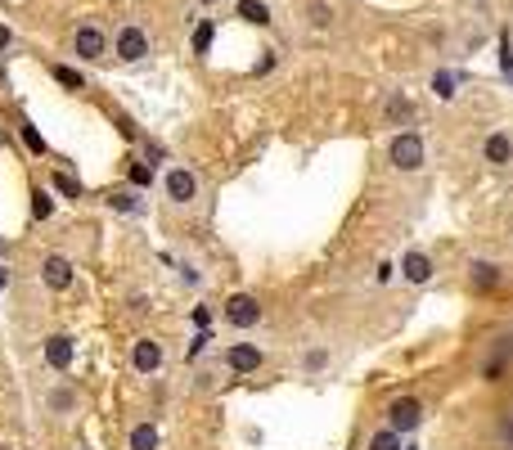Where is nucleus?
Here are the masks:
<instances>
[{
    "mask_svg": "<svg viewBox=\"0 0 513 450\" xmlns=\"http://www.w3.org/2000/svg\"><path fill=\"white\" fill-rule=\"evenodd\" d=\"M491 446H495V450H513V410H500V414H495Z\"/></svg>",
    "mask_w": 513,
    "mask_h": 450,
    "instance_id": "17",
    "label": "nucleus"
},
{
    "mask_svg": "<svg viewBox=\"0 0 513 450\" xmlns=\"http://www.w3.org/2000/svg\"><path fill=\"white\" fill-rule=\"evenodd\" d=\"M10 50H14V32L0 23V54H10Z\"/></svg>",
    "mask_w": 513,
    "mask_h": 450,
    "instance_id": "33",
    "label": "nucleus"
},
{
    "mask_svg": "<svg viewBox=\"0 0 513 450\" xmlns=\"http://www.w3.org/2000/svg\"><path fill=\"white\" fill-rule=\"evenodd\" d=\"M307 23L311 28H333V5H329V0H311V5H307Z\"/></svg>",
    "mask_w": 513,
    "mask_h": 450,
    "instance_id": "21",
    "label": "nucleus"
},
{
    "mask_svg": "<svg viewBox=\"0 0 513 450\" xmlns=\"http://www.w3.org/2000/svg\"><path fill=\"white\" fill-rule=\"evenodd\" d=\"M113 54H117L122 63H144V59L154 54V36H149V28H144V23H122L117 36H113Z\"/></svg>",
    "mask_w": 513,
    "mask_h": 450,
    "instance_id": "3",
    "label": "nucleus"
},
{
    "mask_svg": "<svg viewBox=\"0 0 513 450\" xmlns=\"http://www.w3.org/2000/svg\"><path fill=\"white\" fill-rule=\"evenodd\" d=\"M325 360H329L325 351H307V356H302V365H307V369H325Z\"/></svg>",
    "mask_w": 513,
    "mask_h": 450,
    "instance_id": "32",
    "label": "nucleus"
},
{
    "mask_svg": "<svg viewBox=\"0 0 513 450\" xmlns=\"http://www.w3.org/2000/svg\"><path fill=\"white\" fill-rule=\"evenodd\" d=\"M72 406H77V397H72L68 388H54V392H50V410H59V414H72Z\"/></svg>",
    "mask_w": 513,
    "mask_h": 450,
    "instance_id": "27",
    "label": "nucleus"
},
{
    "mask_svg": "<svg viewBox=\"0 0 513 450\" xmlns=\"http://www.w3.org/2000/svg\"><path fill=\"white\" fill-rule=\"evenodd\" d=\"M397 266H401V279H405L410 288H423V284H432V279H437V257H432V253H423V248H410Z\"/></svg>",
    "mask_w": 513,
    "mask_h": 450,
    "instance_id": "10",
    "label": "nucleus"
},
{
    "mask_svg": "<svg viewBox=\"0 0 513 450\" xmlns=\"http://www.w3.org/2000/svg\"><path fill=\"white\" fill-rule=\"evenodd\" d=\"M0 82H5V68H0Z\"/></svg>",
    "mask_w": 513,
    "mask_h": 450,
    "instance_id": "37",
    "label": "nucleus"
},
{
    "mask_svg": "<svg viewBox=\"0 0 513 450\" xmlns=\"http://www.w3.org/2000/svg\"><path fill=\"white\" fill-rule=\"evenodd\" d=\"M104 203H108L113 212H122V216H135V212L144 207V203H140V194H131V189H113Z\"/></svg>",
    "mask_w": 513,
    "mask_h": 450,
    "instance_id": "19",
    "label": "nucleus"
},
{
    "mask_svg": "<svg viewBox=\"0 0 513 450\" xmlns=\"http://www.w3.org/2000/svg\"><path fill=\"white\" fill-rule=\"evenodd\" d=\"M194 325H198V329H207V325H212V311H207V307H198V311H194Z\"/></svg>",
    "mask_w": 513,
    "mask_h": 450,
    "instance_id": "34",
    "label": "nucleus"
},
{
    "mask_svg": "<svg viewBox=\"0 0 513 450\" xmlns=\"http://www.w3.org/2000/svg\"><path fill=\"white\" fill-rule=\"evenodd\" d=\"M198 194H203V181H198L194 167H167L163 172V198L172 207H194Z\"/></svg>",
    "mask_w": 513,
    "mask_h": 450,
    "instance_id": "2",
    "label": "nucleus"
},
{
    "mask_svg": "<svg viewBox=\"0 0 513 450\" xmlns=\"http://www.w3.org/2000/svg\"><path fill=\"white\" fill-rule=\"evenodd\" d=\"M0 450H5V446H0Z\"/></svg>",
    "mask_w": 513,
    "mask_h": 450,
    "instance_id": "38",
    "label": "nucleus"
},
{
    "mask_svg": "<svg viewBox=\"0 0 513 450\" xmlns=\"http://www.w3.org/2000/svg\"><path fill=\"white\" fill-rule=\"evenodd\" d=\"M477 154H482V163L491 167V172H509L513 167V135L509 131H486L482 135V144H477Z\"/></svg>",
    "mask_w": 513,
    "mask_h": 450,
    "instance_id": "6",
    "label": "nucleus"
},
{
    "mask_svg": "<svg viewBox=\"0 0 513 450\" xmlns=\"http://www.w3.org/2000/svg\"><path fill=\"white\" fill-rule=\"evenodd\" d=\"M72 54L86 59V63L108 59V36H104V28H100V23H82L77 32H72Z\"/></svg>",
    "mask_w": 513,
    "mask_h": 450,
    "instance_id": "7",
    "label": "nucleus"
},
{
    "mask_svg": "<svg viewBox=\"0 0 513 450\" xmlns=\"http://www.w3.org/2000/svg\"><path fill=\"white\" fill-rule=\"evenodd\" d=\"M54 216V194L45 185H32V221H50Z\"/></svg>",
    "mask_w": 513,
    "mask_h": 450,
    "instance_id": "18",
    "label": "nucleus"
},
{
    "mask_svg": "<svg viewBox=\"0 0 513 450\" xmlns=\"http://www.w3.org/2000/svg\"><path fill=\"white\" fill-rule=\"evenodd\" d=\"M126 450H163V432H158V423H135L131 428V437H126Z\"/></svg>",
    "mask_w": 513,
    "mask_h": 450,
    "instance_id": "15",
    "label": "nucleus"
},
{
    "mask_svg": "<svg viewBox=\"0 0 513 450\" xmlns=\"http://www.w3.org/2000/svg\"><path fill=\"white\" fill-rule=\"evenodd\" d=\"M167 365V351L158 338H135L131 342V369L140 374V379H149V374H158Z\"/></svg>",
    "mask_w": 513,
    "mask_h": 450,
    "instance_id": "9",
    "label": "nucleus"
},
{
    "mask_svg": "<svg viewBox=\"0 0 513 450\" xmlns=\"http://www.w3.org/2000/svg\"><path fill=\"white\" fill-rule=\"evenodd\" d=\"M50 77L59 86H68V91H86V77H82V72H72L68 63H50Z\"/></svg>",
    "mask_w": 513,
    "mask_h": 450,
    "instance_id": "20",
    "label": "nucleus"
},
{
    "mask_svg": "<svg viewBox=\"0 0 513 450\" xmlns=\"http://www.w3.org/2000/svg\"><path fill=\"white\" fill-rule=\"evenodd\" d=\"M54 189H63L68 198H82V185H77V181H68V176H54Z\"/></svg>",
    "mask_w": 513,
    "mask_h": 450,
    "instance_id": "31",
    "label": "nucleus"
},
{
    "mask_svg": "<svg viewBox=\"0 0 513 450\" xmlns=\"http://www.w3.org/2000/svg\"><path fill=\"white\" fill-rule=\"evenodd\" d=\"M388 167L397 172V176H419L423 167H428V140L419 135V131H397L392 140H388Z\"/></svg>",
    "mask_w": 513,
    "mask_h": 450,
    "instance_id": "1",
    "label": "nucleus"
},
{
    "mask_svg": "<svg viewBox=\"0 0 513 450\" xmlns=\"http://www.w3.org/2000/svg\"><path fill=\"white\" fill-rule=\"evenodd\" d=\"M207 50H212V19H203L194 28V54H207Z\"/></svg>",
    "mask_w": 513,
    "mask_h": 450,
    "instance_id": "28",
    "label": "nucleus"
},
{
    "mask_svg": "<svg viewBox=\"0 0 513 450\" xmlns=\"http://www.w3.org/2000/svg\"><path fill=\"white\" fill-rule=\"evenodd\" d=\"M72 279H77V266H72L63 253H50V257L41 261V284H45L50 293H63V288H72Z\"/></svg>",
    "mask_w": 513,
    "mask_h": 450,
    "instance_id": "11",
    "label": "nucleus"
},
{
    "mask_svg": "<svg viewBox=\"0 0 513 450\" xmlns=\"http://www.w3.org/2000/svg\"><path fill=\"white\" fill-rule=\"evenodd\" d=\"M221 316H226L230 329H257L266 311H261V297L257 293H230V302L221 307Z\"/></svg>",
    "mask_w": 513,
    "mask_h": 450,
    "instance_id": "5",
    "label": "nucleus"
},
{
    "mask_svg": "<svg viewBox=\"0 0 513 450\" xmlns=\"http://www.w3.org/2000/svg\"><path fill=\"white\" fill-rule=\"evenodd\" d=\"M401 441H405V437H401L397 428H388V423H383V428L370 437V446H365V450H401Z\"/></svg>",
    "mask_w": 513,
    "mask_h": 450,
    "instance_id": "22",
    "label": "nucleus"
},
{
    "mask_svg": "<svg viewBox=\"0 0 513 450\" xmlns=\"http://www.w3.org/2000/svg\"><path fill=\"white\" fill-rule=\"evenodd\" d=\"M509 374H513V360H509V356L486 351V356H482V365H477V383L495 388V383H509Z\"/></svg>",
    "mask_w": 513,
    "mask_h": 450,
    "instance_id": "14",
    "label": "nucleus"
},
{
    "mask_svg": "<svg viewBox=\"0 0 513 450\" xmlns=\"http://www.w3.org/2000/svg\"><path fill=\"white\" fill-rule=\"evenodd\" d=\"M113 126H117V131H122V140H135V144H140V140H144V135H140V126H135V122H131V117H122V113H117V117H113Z\"/></svg>",
    "mask_w": 513,
    "mask_h": 450,
    "instance_id": "30",
    "label": "nucleus"
},
{
    "mask_svg": "<svg viewBox=\"0 0 513 450\" xmlns=\"http://www.w3.org/2000/svg\"><path fill=\"white\" fill-rule=\"evenodd\" d=\"M432 91L442 95V100H455V72H437V77H432Z\"/></svg>",
    "mask_w": 513,
    "mask_h": 450,
    "instance_id": "29",
    "label": "nucleus"
},
{
    "mask_svg": "<svg viewBox=\"0 0 513 450\" xmlns=\"http://www.w3.org/2000/svg\"><path fill=\"white\" fill-rule=\"evenodd\" d=\"M131 185H135V189H149V185H154V167L144 163V158L131 163Z\"/></svg>",
    "mask_w": 513,
    "mask_h": 450,
    "instance_id": "24",
    "label": "nucleus"
},
{
    "mask_svg": "<svg viewBox=\"0 0 513 450\" xmlns=\"http://www.w3.org/2000/svg\"><path fill=\"white\" fill-rule=\"evenodd\" d=\"M41 356H45V365H50V369L68 374V369H72V356H77V342H72L68 333H50V338H45V347H41Z\"/></svg>",
    "mask_w": 513,
    "mask_h": 450,
    "instance_id": "13",
    "label": "nucleus"
},
{
    "mask_svg": "<svg viewBox=\"0 0 513 450\" xmlns=\"http://www.w3.org/2000/svg\"><path fill=\"white\" fill-rule=\"evenodd\" d=\"M401 279V266L392 261V257H383L379 266H374V284H397Z\"/></svg>",
    "mask_w": 513,
    "mask_h": 450,
    "instance_id": "26",
    "label": "nucleus"
},
{
    "mask_svg": "<svg viewBox=\"0 0 513 450\" xmlns=\"http://www.w3.org/2000/svg\"><path fill=\"white\" fill-rule=\"evenodd\" d=\"M226 365H230L235 374H257V369L266 365V351H261L257 342H230V347H226Z\"/></svg>",
    "mask_w": 513,
    "mask_h": 450,
    "instance_id": "12",
    "label": "nucleus"
},
{
    "mask_svg": "<svg viewBox=\"0 0 513 450\" xmlns=\"http://www.w3.org/2000/svg\"><path fill=\"white\" fill-rule=\"evenodd\" d=\"M423 414H428V406H423L419 397H392V401H388V410H383V423H388V428H397L401 437H410V432H419V428H423Z\"/></svg>",
    "mask_w": 513,
    "mask_h": 450,
    "instance_id": "4",
    "label": "nucleus"
},
{
    "mask_svg": "<svg viewBox=\"0 0 513 450\" xmlns=\"http://www.w3.org/2000/svg\"><path fill=\"white\" fill-rule=\"evenodd\" d=\"M235 14H239L244 23H252V28H270V23H275V14H270L266 0H239Z\"/></svg>",
    "mask_w": 513,
    "mask_h": 450,
    "instance_id": "16",
    "label": "nucleus"
},
{
    "mask_svg": "<svg viewBox=\"0 0 513 450\" xmlns=\"http://www.w3.org/2000/svg\"><path fill=\"white\" fill-rule=\"evenodd\" d=\"M5 248H10V244H5V239H0V257H5Z\"/></svg>",
    "mask_w": 513,
    "mask_h": 450,
    "instance_id": "36",
    "label": "nucleus"
},
{
    "mask_svg": "<svg viewBox=\"0 0 513 450\" xmlns=\"http://www.w3.org/2000/svg\"><path fill=\"white\" fill-rule=\"evenodd\" d=\"M464 275H469V288H473V293H500V288L509 284V270H504L500 261H486V257H473Z\"/></svg>",
    "mask_w": 513,
    "mask_h": 450,
    "instance_id": "8",
    "label": "nucleus"
},
{
    "mask_svg": "<svg viewBox=\"0 0 513 450\" xmlns=\"http://www.w3.org/2000/svg\"><path fill=\"white\" fill-rule=\"evenodd\" d=\"M140 154H144V163H149V167L167 163V149H163L158 140H140Z\"/></svg>",
    "mask_w": 513,
    "mask_h": 450,
    "instance_id": "25",
    "label": "nucleus"
},
{
    "mask_svg": "<svg viewBox=\"0 0 513 450\" xmlns=\"http://www.w3.org/2000/svg\"><path fill=\"white\" fill-rule=\"evenodd\" d=\"M19 135H23V144H28V149H32V154H36V158H41V154H45V140H41V131H36V126H32V122H28V117H23V122H19Z\"/></svg>",
    "mask_w": 513,
    "mask_h": 450,
    "instance_id": "23",
    "label": "nucleus"
},
{
    "mask_svg": "<svg viewBox=\"0 0 513 450\" xmlns=\"http://www.w3.org/2000/svg\"><path fill=\"white\" fill-rule=\"evenodd\" d=\"M5 279H10V275H5V270H0V288H5Z\"/></svg>",
    "mask_w": 513,
    "mask_h": 450,
    "instance_id": "35",
    "label": "nucleus"
}]
</instances>
